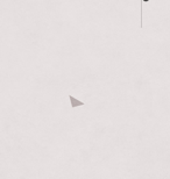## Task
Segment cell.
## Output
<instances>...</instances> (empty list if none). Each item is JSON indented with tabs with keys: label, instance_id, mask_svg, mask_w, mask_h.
Masks as SVG:
<instances>
[{
	"label": "cell",
	"instance_id": "cell-1",
	"mask_svg": "<svg viewBox=\"0 0 170 179\" xmlns=\"http://www.w3.org/2000/svg\"><path fill=\"white\" fill-rule=\"evenodd\" d=\"M69 99H70V104H71V107L72 108H76V107H79V106H84V101H80L78 99L74 98L72 95H69Z\"/></svg>",
	"mask_w": 170,
	"mask_h": 179
},
{
	"label": "cell",
	"instance_id": "cell-2",
	"mask_svg": "<svg viewBox=\"0 0 170 179\" xmlns=\"http://www.w3.org/2000/svg\"><path fill=\"white\" fill-rule=\"evenodd\" d=\"M140 1H142L144 4V2H149V0H140Z\"/></svg>",
	"mask_w": 170,
	"mask_h": 179
}]
</instances>
